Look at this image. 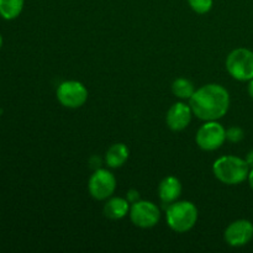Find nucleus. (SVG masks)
I'll list each match as a JSON object with an SVG mask.
<instances>
[{
    "label": "nucleus",
    "instance_id": "nucleus-17",
    "mask_svg": "<svg viewBox=\"0 0 253 253\" xmlns=\"http://www.w3.org/2000/svg\"><path fill=\"white\" fill-rule=\"evenodd\" d=\"M245 132L241 127L239 126H232L229 130H226V140H229L230 142L237 143L240 141L244 140Z\"/></svg>",
    "mask_w": 253,
    "mask_h": 253
},
{
    "label": "nucleus",
    "instance_id": "nucleus-3",
    "mask_svg": "<svg viewBox=\"0 0 253 253\" xmlns=\"http://www.w3.org/2000/svg\"><path fill=\"white\" fill-rule=\"evenodd\" d=\"M198 220V209L190 202H174L167 209V224L173 231L187 232L194 227Z\"/></svg>",
    "mask_w": 253,
    "mask_h": 253
},
{
    "label": "nucleus",
    "instance_id": "nucleus-16",
    "mask_svg": "<svg viewBox=\"0 0 253 253\" xmlns=\"http://www.w3.org/2000/svg\"><path fill=\"white\" fill-rule=\"evenodd\" d=\"M190 7L198 14H207L211 10L212 0H188Z\"/></svg>",
    "mask_w": 253,
    "mask_h": 253
},
{
    "label": "nucleus",
    "instance_id": "nucleus-13",
    "mask_svg": "<svg viewBox=\"0 0 253 253\" xmlns=\"http://www.w3.org/2000/svg\"><path fill=\"white\" fill-rule=\"evenodd\" d=\"M130 151L124 143H115L106 151L105 161L106 165L110 168H119L125 165L126 161L128 160Z\"/></svg>",
    "mask_w": 253,
    "mask_h": 253
},
{
    "label": "nucleus",
    "instance_id": "nucleus-5",
    "mask_svg": "<svg viewBox=\"0 0 253 253\" xmlns=\"http://www.w3.org/2000/svg\"><path fill=\"white\" fill-rule=\"evenodd\" d=\"M57 99L66 108H81L85 104L86 99H88V89L81 82H63V83L59 84L58 89H57Z\"/></svg>",
    "mask_w": 253,
    "mask_h": 253
},
{
    "label": "nucleus",
    "instance_id": "nucleus-20",
    "mask_svg": "<svg viewBox=\"0 0 253 253\" xmlns=\"http://www.w3.org/2000/svg\"><path fill=\"white\" fill-rule=\"evenodd\" d=\"M247 179H249L250 185H251V188L253 189V168H251V170H250L249 178H247Z\"/></svg>",
    "mask_w": 253,
    "mask_h": 253
},
{
    "label": "nucleus",
    "instance_id": "nucleus-22",
    "mask_svg": "<svg viewBox=\"0 0 253 253\" xmlns=\"http://www.w3.org/2000/svg\"><path fill=\"white\" fill-rule=\"evenodd\" d=\"M1 46H2V37L1 35H0V48H1Z\"/></svg>",
    "mask_w": 253,
    "mask_h": 253
},
{
    "label": "nucleus",
    "instance_id": "nucleus-11",
    "mask_svg": "<svg viewBox=\"0 0 253 253\" xmlns=\"http://www.w3.org/2000/svg\"><path fill=\"white\" fill-rule=\"evenodd\" d=\"M158 194H160V199L162 200L163 204H173L182 194L180 180L172 175L166 177L158 187Z\"/></svg>",
    "mask_w": 253,
    "mask_h": 253
},
{
    "label": "nucleus",
    "instance_id": "nucleus-15",
    "mask_svg": "<svg viewBox=\"0 0 253 253\" xmlns=\"http://www.w3.org/2000/svg\"><path fill=\"white\" fill-rule=\"evenodd\" d=\"M172 91L175 96L180 99H190L194 94V84L187 78H178L173 82Z\"/></svg>",
    "mask_w": 253,
    "mask_h": 253
},
{
    "label": "nucleus",
    "instance_id": "nucleus-1",
    "mask_svg": "<svg viewBox=\"0 0 253 253\" xmlns=\"http://www.w3.org/2000/svg\"><path fill=\"white\" fill-rule=\"evenodd\" d=\"M189 105L197 118L205 121L219 120L229 110V91L219 84H207L194 91Z\"/></svg>",
    "mask_w": 253,
    "mask_h": 253
},
{
    "label": "nucleus",
    "instance_id": "nucleus-14",
    "mask_svg": "<svg viewBox=\"0 0 253 253\" xmlns=\"http://www.w3.org/2000/svg\"><path fill=\"white\" fill-rule=\"evenodd\" d=\"M24 0H0V16L5 20H14L21 14Z\"/></svg>",
    "mask_w": 253,
    "mask_h": 253
},
{
    "label": "nucleus",
    "instance_id": "nucleus-4",
    "mask_svg": "<svg viewBox=\"0 0 253 253\" xmlns=\"http://www.w3.org/2000/svg\"><path fill=\"white\" fill-rule=\"evenodd\" d=\"M226 69L232 78L240 82L253 78V52L247 48H236L226 58Z\"/></svg>",
    "mask_w": 253,
    "mask_h": 253
},
{
    "label": "nucleus",
    "instance_id": "nucleus-10",
    "mask_svg": "<svg viewBox=\"0 0 253 253\" xmlns=\"http://www.w3.org/2000/svg\"><path fill=\"white\" fill-rule=\"evenodd\" d=\"M193 110L190 105L184 103H175L167 113V125L173 131H182L190 124Z\"/></svg>",
    "mask_w": 253,
    "mask_h": 253
},
{
    "label": "nucleus",
    "instance_id": "nucleus-9",
    "mask_svg": "<svg viewBox=\"0 0 253 253\" xmlns=\"http://www.w3.org/2000/svg\"><path fill=\"white\" fill-rule=\"evenodd\" d=\"M253 237V224L249 220H236L225 230V240L232 247H241L249 244Z\"/></svg>",
    "mask_w": 253,
    "mask_h": 253
},
{
    "label": "nucleus",
    "instance_id": "nucleus-21",
    "mask_svg": "<svg viewBox=\"0 0 253 253\" xmlns=\"http://www.w3.org/2000/svg\"><path fill=\"white\" fill-rule=\"evenodd\" d=\"M249 94H250V96L253 99V78L250 81V83H249Z\"/></svg>",
    "mask_w": 253,
    "mask_h": 253
},
{
    "label": "nucleus",
    "instance_id": "nucleus-7",
    "mask_svg": "<svg viewBox=\"0 0 253 253\" xmlns=\"http://www.w3.org/2000/svg\"><path fill=\"white\" fill-rule=\"evenodd\" d=\"M130 217L133 225L141 229H151L156 226L161 219L160 209L152 202L138 200L130 209Z\"/></svg>",
    "mask_w": 253,
    "mask_h": 253
},
{
    "label": "nucleus",
    "instance_id": "nucleus-18",
    "mask_svg": "<svg viewBox=\"0 0 253 253\" xmlns=\"http://www.w3.org/2000/svg\"><path fill=\"white\" fill-rule=\"evenodd\" d=\"M127 200H128V203H131V204L138 202V200H140V193H138L137 190H135V189L128 190V192H127Z\"/></svg>",
    "mask_w": 253,
    "mask_h": 253
},
{
    "label": "nucleus",
    "instance_id": "nucleus-6",
    "mask_svg": "<svg viewBox=\"0 0 253 253\" xmlns=\"http://www.w3.org/2000/svg\"><path fill=\"white\" fill-rule=\"evenodd\" d=\"M197 143L202 150L215 151L224 145L226 130L216 120L207 121L197 132Z\"/></svg>",
    "mask_w": 253,
    "mask_h": 253
},
{
    "label": "nucleus",
    "instance_id": "nucleus-8",
    "mask_svg": "<svg viewBox=\"0 0 253 253\" xmlns=\"http://www.w3.org/2000/svg\"><path fill=\"white\" fill-rule=\"evenodd\" d=\"M89 193L96 200H105L114 194L116 179L108 169H96L89 179Z\"/></svg>",
    "mask_w": 253,
    "mask_h": 253
},
{
    "label": "nucleus",
    "instance_id": "nucleus-2",
    "mask_svg": "<svg viewBox=\"0 0 253 253\" xmlns=\"http://www.w3.org/2000/svg\"><path fill=\"white\" fill-rule=\"evenodd\" d=\"M212 172L220 182L235 185L245 182L249 178L250 166L247 165L246 160L236 156H224L215 161Z\"/></svg>",
    "mask_w": 253,
    "mask_h": 253
},
{
    "label": "nucleus",
    "instance_id": "nucleus-12",
    "mask_svg": "<svg viewBox=\"0 0 253 253\" xmlns=\"http://www.w3.org/2000/svg\"><path fill=\"white\" fill-rule=\"evenodd\" d=\"M130 211L128 200L124 198H111L104 207V214L111 220H120Z\"/></svg>",
    "mask_w": 253,
    "mask_h": 253
},
{
    "label": "nucleus",
    "instance_id": "nucleus-19",
    "mask_svg": "<svg viewBox=\"0 0 253 253\" xmlns=\"http://www.w3.org/2000/svg\"><path fill=\"white\" fill-rule=\"evenodd\" d=\"M246 162L250 166V168H253V150L250 151L246 156Z\"/></svg>",
    "mask_w": 253,
    "mask_h": 253
}]
</instances>
